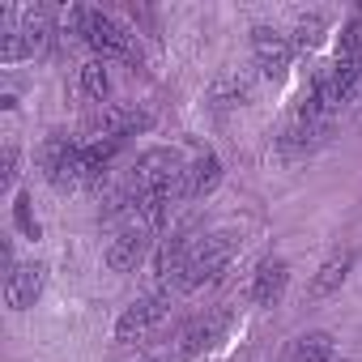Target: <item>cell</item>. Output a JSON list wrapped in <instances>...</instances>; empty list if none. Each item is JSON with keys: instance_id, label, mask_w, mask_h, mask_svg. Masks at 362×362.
Returning a JSON list of instances; mask_svg holds the SVG:
<instances>
[{"instance_id": "8992f818", "label": "cell", "mask_w": 362, "mask_h": 362, "mask_svg": "<svg viewBox=\"0 0 362 362\" xmlns=\"http://www.w3.org/2000/svg\"><path fill=\"white\" fill-rule=\"evenodd\" d=\"M252 56H256V69L277 81V77H286V69L294 60V43L273 26H256L252 30Z\"/></svg>"}, {"instance_id": "52a82bcc", "label": "cell", "mask_w": 362, "mask_h": 362, "mask_svg": "<svg viewBox=\"0 0 362 362\" xmlns=\"http://www.w3.org/2000/svg\"><path fill=\"white\" fill-rule=\"evenodd\" d=\"M149 243H153V235L149 230H141V226H119L115 230V239L107 243V269H115V273H132L141 260H145V252H149Z\"/></svg>"}, {"instance_id": "7c38bea8", "label": "cell", "mask_w": 362, "mask_h": 362, "mask_svg": "<svg viewBox=\"0 0 362 362\" xmlns=\"http://www.w3.org/2000/svg\"><path fill=\"white\" fill-rule=\"evenodd\" d=\"M332 354H337V341H332V332L315 328V332H303V337L294 341V349H290V362H332Z\"/></svg>"}, {"instance_id": "2e32d148", "label": "cell", "mask_w": 362, "mask_h": 362, "mask_svg": "<svg viewBox=\"0 0 362 362\" xmlns=\"http://www.w3.org/2000/svg\"><path fill=\"white\" fill-rule=\"evenodd\" d=\"M214 107L218 111H226V107H243L247 98H252V86H247V77H239V73H226V77H218V86H214Z\"/></svg>"}, {"instance_id": "5bb4252c", "label": "cell", "mask_w": 362, "mask_h": 362, "mask_svg": "<svg viewBox=\"0 0 362 362\" xmlns=\"http://www.w3.org/2000/svg\"><path fill=\"white\" fill-rule=\"evenodd\" d=\"M77 90H81L86 103H107V94H111V73H107V64H103V60L81 64V73H77Z\"/></svg>"}, {"instance_id": "5b68a950", "label": "cell", "mask_w": 362, "mask_h": 362, "mask_svg": "<svg viewBox=\"0 0 362 362\" xmlns=\"http://www.w3.org/2000/svg\"><path fill=\"white\" fill-rule=\"evenodd\" d=\"M226 324H230V315H226V311H209V315L188 320L184 328H179V337H175V358H179V362H188V358L205 354L209 345H218V341H222Z\"/></svg>"}, {"instance_id": "4fadbf2b", "label": "cell", "mask_w": 362, "mask_h": 362, "mask_svg": "<svg viewBox=\"0 0 362 362\" xmlns=\"http://www.w3.org/2000/svg\"><path fill=\"white\" fill-rule=\"evenodd\" d=\"M188 184H192V201L209 197V192L222 184V162H218V153H201V158L188 166Z\"/></svg>"}, {"instance_id": "ba28073f", "label": "cell", "mask_w": 362, "mask_h": 362, "mask_svg": "<svg viewBox=\"0 0 362 362\" xmlns=\"http://www.w3.org/2000/svg\"><path fill=\"white\" fill-rule=\"evenodd\" d=\"M286 281H290V264L281 256H264L252 273V303L256 307H277L281 294H286Z\"/></svg>"}, {"instance_id": "8fae6325", "label": "cell", "mask_w": 362, "mask_h": 362, "mask_svg": "<svg viewBox=\"0 0 362 362\" xmlns=\"http://www.w3.org/2000/svg\"><path fill=\"white\" fill-rule=\"evenodd\" d=\"M349 264H354V252H349V247L332 252V256L315 269V277H311V298H328V294H337V290L345 286V277H349Z\"/></svg>"}, {"instance_id": "d6986e66", "label": "cell", "mask_w": 362, "mask_h": 362, "mask_svg": "<svg viewBox=\"0 0 362 362\" xmlns=\"http://www.w3.org/2000/svg\"><path fill=\"white\" fill-rule=\"evenodd\" d=\"M13 175H18V149H13V145H5V162H0V184L13 188Z\"/></svg>"}, {"instance_id": "ffe728a7", "label": "cell", "mask_w": 362, "mask_h": 362, "mask_svg": "<svg viewBox=\"0 0 362 362\" xmlns=\"http://www.w3.org/2000/svg\"><path fill=\"white\" fill-rule=\"evenodd\" d=\"M141 362H158V358H141Z\"/></svg>"}, {"instance_id": "277c9868", "label": "cell", "mask_w": 362, "mask_h": 362, "mask_svg": "<svg viewBox=\"0 0 362 362\" xmlns=\"http://www.w3.org/2000/svg\"><path fill=\"white\" fill-rule=\"evenodd\" d=\"M188 166H184V158H179L175 149H145L136 162H132V170H128V188L136 192V201L141 197H149V192H162L175 175H184Z\"/></svg>"}, {"instance_id": "e0dca14e", "label": "cell", "mask_w": 362, "mask_h": 362, "mask_svg": "<svg viewBox=\"0 0 362 362\" xmlns=\"http://www.w3.org/2000/svg\"><path fill=\"white\" fill-rule=\"evenodd\" d=\"M324 30H328V22L320 18V13H307V18H298V26H294V52H311V47H320V39H324Z\"/></svg>"}, {"instance_id": "9c48e42d", "label": "cell", "mask_w": 362, "mask_h": 362, "mask_svg": "<svg viewBox=\"0 0 362 362\" xmlns=\"http://www.w3.org/2000/svg\"><path fill=\"white\" fill-rule=\"evenodd\" d=\"M43 281H47V269H43L39 260L18 264V269L5 277V303H9L13 311L35 307V303H39V294H43Z\"/></svg>"}, {"instance_id": "9a60e30c", "label": "cell", "mask_w": 362, "mask_h": 362, "mask_svg": "<svg viewBox=\"0 0 362 362\" xmlns=\"http://www.w3.org/2000/svg\"><path fill=\"white\" fill-rule=\"evenodd\" d=\"M73 149H77V141H69V136H47L39 145V170H43L47 184H56V175H60V166L69 162Z\"/></svg>"}, {"instance_id": "3957f363", "label": "cell", "mask_w": 362, "mask_h": 362, "mask_svg": "<svg viewBox=\"0 0 362 362\" xmlns=\"http://www.w3.org/2000/svg\"><path fill=\"white\" fill-rule=\"evenodd\" d=\"M166 311H170V290L158 286L153 294L136 298V303L115 320V341H119V345H136V341H145V337L166 320Z\"/></svg>"}, {"instance_id": "30bf717a", "label": "cell", "mask_w": 362, "mask_h": 362, "mask_svg": "<svg viewBox=\"0 0 362 362\" xmlns=\"http://www.w3.org/2000/svg\"><path fill=\"white\" fill-rule=\"evenodd\" d=\"M192 252H197V239H192V230H179V235H170V239H162V247H158V256H153V277L158 281H175L179 273H184V264L192 260Z\"/></svg>"}, {"instance_id": "7a4b0ae2", "label": "cell", "mask_w": 362, "mask_h": 362, "mask_svg": "<svg viewBox=\"0 0 362 362\" xmlns=\"http://www.w3.org/2000/svg\"><path fill=\"white\" fill-rule=\"evenodd\" d=\"M69 35H81L103 60H111V56H124V60H132L136 52H132V35L119 26V22H111L107 13H98V9H69Z\"/></svg>"}, {"instance_id": "ac0fdd59", "label": "cell", "mask_w": 362, "mask_h": 362, "mask_svg": "<svg viewBox=\"0 0 362 362\" xmlns=\"http://www.w3.org/2000/svg\"><path fill=\"white\" fill-rule=\"evenodd\" d=\"M13 222H18V230H22L26 239H39V222H35V214H30V197H26V192L13 197Z\"/></svg>"}, {"instance_id": "6da1fadb", "label": "cell", "mask_w": 362, "mask_h": 362, "mask_svg": "<svg viewBox=\"0 0 362 362\" xmlns=\"http://www.w3.org/2000/svg\"><path fill=\"white\" fill-rule=\"evenodd\" d=\"M235 252H239V235H230V230L209 235L205 243H197L192 260L184 264V273L175 277V290H179V294H192V290H201V286L218 281V277L226 273V264L235 260Z\"/></svg>"}]
</instances>
